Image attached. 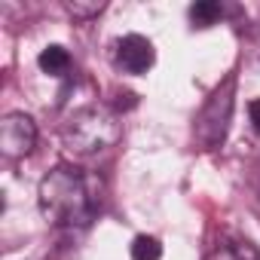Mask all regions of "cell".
Returning <instances> with one entry per match:
<instances>
[{"mask_svg": "<svg viewBox=\"0 0 260 260\" xmlns=\"http://www.w3.org/2000/svg\"><path fill=\"white\" fill-rule=\"evenodd\" d=\"M37 202L55 226H89L101 205V181L77 166H55L40 181Z\"/></svg>", "mask_w": 260, "mask_h": 260, "instance_id": "6da1fadb", "label": "cell"}, {"mask_svg": "<svg viewBox=\"0 0 260 260\" xmlns=\"http://www.w3.org/2000/svg\"><path fill=\"white\" fill-rule=\"evenodd\" d=\"M119 119L110 107H80L61 128V138L74 153H101L119 141Z\"/></svg>", "mask_w": 260, "mask_h": 260, "instance_id": "7a4b0ae2", "label": "cell"}, {"mask_svg": "<svg viewBox=\"0 0 260 260\" xmlns=\"http://www.w3.org/2000/svg\"><path fill=\"white\" fill-rule=\"evenodd\" d=\"M233 104H236V77H226L202 104L193 122V138L202 150H211L223 144L230 132V119H233Z\"/></svg>", "mask_w": 260, "mask_h": 260, "instance_id": "3957f363", "label": "cell"}, {"mask_svg": "<svg viewBox=\"0 0 260 260\" xmlns=\"http://www.w3.org/2000/svg\"><path fill=\"white\" fill-rule=\"evenodd\" d=\"M37 144V122L16 110V113H7L0 119V153L7 159H22L34 150Z\"/></svg>", "mask_w": 260, "mask_h": 260, "instance_id": "277c9868", "label": "cell"}, {"mask_svg": "<svg viewBox=\"0 0 260 260\" xmlns=\"http://www.w3.org/2000/svg\"><path fill=\"white\" fill-rule=\"evenodd\" d=\"M156 61V49L147 37L141 34H125L113 43V68L119 74H132V77H141L153 68Z\"/></svg>", "mask_w": 260, "mask_h": 260, "instance_id": "5b68a950", "label": "cell"}, {"mask_svg": "<svg viewBox=\"0 0 260 260\" xmlns=\"http://www.w3.org/2000/svg\"><path fill=\"white\" fill-rule=\"evenodd\" d=\"M37 64H40V71L49 74V77H68L71 68H74V58H71V52H68L64 46L52 43V46H46V49L37 55Z\"/></svg>", "mask_w": 260, "mask_h": 260, "instance_id": "8992f818", "label": "cell"}, {"mask_svg": "<svg viewBox=\"0 0 260 260\" xmlns=\"http://www.w3.org/2000/svg\"><path fill=\"white\" fill-rule=\"evenodd\" d=\"M217 19H223V7L217 0H196L190 7V22L193 28H211Z\"/></svg>", "mask_w": 260, "mask_h": 260, "instance_id": "52a82bcc", "label": "cell"}, {"mask_svg": "<svg viewBox=\"0 0 260 260\" xmlns=\"http://www.w3.org/2000/svg\"><path fill=\"white\" fill-rule=\"evenodd\" d=\"M132 260H162V245L156 236H135Z\"/></svg>", "mask_w": 260, "mask_h": 260, "instance_id": "ba28073f", "label": "cell"}, {"mask_svg": "<svg viewBox=\"0 0 260 260\" xmlns=\"http://www.w3.org/2000/svg\"><path fill=\"white\" fill-rule=\"evenodd\" d=\"M104 7H107V4H101V0H89V4H83V0H71V4H64V10H68L74 19H80V22H89V19L101 16Z\"/></svg>", "mask_w": 260, "mask_h": 260, "instance_id": "9c48e42d", "label": "cell"}, {"mask_svg": "<svg viewBox=\"0 0 260 260\" xmlns=\"http://www.w3.org/2000/svg\"><path fill=\"white\" fill-rule=\"evenodd\" d=\"M205 260H242L239 254H236V248H230V245H220V248H214Z\"/></svg>", "mask_w": 260, "mask_h": 260, "instance_id": "30bf717a", "label": "cell"}, {"mask_svg": "<svg viewBox=\"0 0 260 260\" xmlns=\"http://www.w3.org/2000/svg\"><path fill=\"white\" fill-rule=\"evenodd\" d=\"M248 119H251V125L260 132V98H254V101L248 104Z\"/></svg>", "mask_w": 260, "mask_h": 260, "instance_id": "8fae6325", "label": "cell"}, {"mask_svg": "<svg viewBox=\"0 0 260 260\" xmlns=\"http://www.w3.org/2000/svg\"><path fill=\"white\" fill-rule=\"evenodd\" d=\"M236 254H239L242 260H260V254H257V251H254L248 242H245V248H242V245H236Z\"/></svg>", "mask_w": 260, "mask_h": 260, "instance_id": "7c38bea8", "label": "cell"}]
</instances>
